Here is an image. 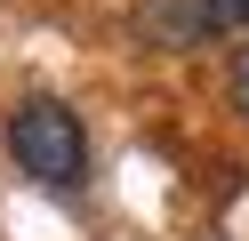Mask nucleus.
<instances>
[{"instance_id":"f03ea898","label":"nucleus","mask_w":249,"mask_h":241,"mask_svg":"<svg viewBox=\"0 0 249 241\" xmlns=\"http://www.w3.org/2000/svg\"><path fill=\"white\" fill-rule=\"evenodd\" d=\"M137 32L153 48H209L225 16H217V0H137Z\"/></svg>"},{"instance_id":"20e7f679","label":"nucleus","mask_w":249,"mask_h":241,"mask_svg":"<svg viewBox=\"0 0 249 241\" xmlns=\"http://www.w3.org/2000/svg\"><path fill=\"white\" fill-rule=\"evenodd\" d=\"M233 96H241V112H249V56L233 64Z\"/></svg>"},{"instance_id":"f257e3e1","label":"nucleus","mask_w":249,"mask_h":241,"mask_svg":"<svg viewBox=\"0 0 249 241\" xmlns=\"http://www.w3.org/2000/svg\"><path fill=\"white\" fill-rule=\"evenodd\" d=\"M8 153L49 193H72L89 177V137H81V121H72V105H56V96H24V105L8 112Z\"/></svg>"},{"instance_id":"7ed1b4c3","label":"nucleus","mask_w":249,"mask_h":241,"mask_svg":"<svg viewBox=\"0 0 249 241\" xmlns=\"http://www.w3.org/2000/svg\"><path fill=\"white\" fill-rule=\"evenodd\" d=\"M217 16H225V32H241L249 24V0H217Z\"/></svg>"}]
</instances>
